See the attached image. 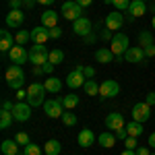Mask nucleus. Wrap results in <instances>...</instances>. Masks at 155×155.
Listing matches in <instances>:
<instances>
[{"instance_id":"nucleus-1","label":"nucleus","mask_w":155,"mask_h":155,"mask_svg":"<svg viewBox=\"0 0 155 155\" xmlns=\"http://www.w3.org/2000/svg\"><path fill=\"white\" fill-rule=\"evenodd\" d=\"M6 85L15 89V91H19V89H23L25 85V72L23 68L19 66V64H12L6 68Z\"/></svg>"},{"instance_id":"nucleus-2","label":"nucleus","mask_w":155,"mask_h":155,"mask_svg":"<svg viewBox=\"0 0 155 155\" xmlns=\"http://www.w3.org/2000/svg\"><path fill=\"white\" fill-rule=\"evenodd\" d=\"M44 95H46V87L44 83H31L29 89H27V104L31 107H37V106H44Z\"/></svg>"},{"instance_id":"nucleus-3","label":"nucleus","mask_w":155,"mask_h":155,"mask_svg":"<svg viewBox=\"0 0 155 155\" xmlns=\"http://www.w3.org/2000/svg\"><path fill=\"white\" fill-rule=\"evenodd\" d=\"M50 60V50L44 44H35L29 48V62L35 64V66H44Z\"/></svg>"},{"instance_id":"nucleus-4","label":"nucleus","mask_w":155,"mask_h":155,"mask_svg":"<svg viewBox=\"0 0 155 155\" xmlns=\"http://www.w3.org/2000/svg\"><path fill=\"white\" fill-rule=\"evenodd\" d=\"M62 17L64 19H68V21H77V19H81V15H83V6L81 4H77V0H68V2H64L62 4Z\"/></svg>"},{"instance_id":"nucleus-5","label":"nucleus","mask_w":155,"mask_h":155,"mask_svg":"<svg viewBox=\"0 0 155 155\" xmlns=\"http://www.w3.org/2000/svg\"><path fill=\"white\" fill-rule=\"evenodd\" d=\"M83 64H79L74 71H71L68 74H66V85L71 87V89H79V87H83L85 81H87V77H85V72H83Z\"/></svg>"},{"instance_id":"nucleus-6","label":"nucleus","mask_w":155,"mask_h":155,"mask_svg":"<svg viewBox=\"0 0 155 155\" xmlns=\"http://www.w3.org/2000/svg\"><path fill=\"white\" fill-rule=\"evenodd\" d=\"M132 120H137V122H147V120L151 118V106L149 104H145V101H139V104H134L132 106Z\"/></svg>"},{"instance_id":"nucleus-7","label":"nucleus","mask_w":155,"mask_h":155,"mask_svg":"<svg viewBox=\"0 0 155 155\" xmlns=\"http://www.w3.org/2000/svg\"><path fill=\"white\" fill-rule=\"evenodd\" d=\"M120 93V85L114 79H107L99 85V97L101 99H110V97H116Z\"/></svg>"},{"instance_id":"nucleus-8","label":"nucleus","mask_w":155,"mask_h":155,"mask_svg":"<svg viewBox=\"0 0 155 155\" xmlns=\"http://www.w3.org/2000/svg\"><path fill=\"white\" fill-rule=\"evenodd\" d=\"M112 52H114V56H122V54H126V50H128V35H124V33H116V35L112 37Z\"/></svg>"},{"instance_id":"nucleus-9","label":"nucleus","mask_w":155,"mask_h":155,"mask_svg":"<svg viewBox=\"0 0 155 155\" xmlns=\"http://www.w3.org/2000/svg\"><path fill=\"white\" fill-rule=\"evenodd\" d=\"M12 116L17 122H27L31 118V106L27 101H17L15 107H12Z\"/></svg>"},{"instance_id":"nucleus-10","label":"nucleus","mask_w":155,"mask_h":155,"mask_svg":"<svg viewBox=\"0 0 155 155\" xmlns=\"http://www.w3.org/2000/svg\"><path fill=\"white\" fill-rule=\"evenodd\" d=\"M145 50L141 46H130L124 54V60L126 62H132V64H145Z\"/></svg>"},{"instance_id":"nucleus-11","label":"nucleus","mask_w":155,"mask_h":155,"mask_svg":"<svg viewBox=\"0 0 155 155\" xmlns=\"http://www.w3.org/2000/svg\"><path fill=\"white\" fill-rule=\"evenodd\" d=\"M44 110H46V116L48 118H62V110L64 106L60 104V99H48L46 104H44Z\"/></svg>"},{"instance_id":"nucleus-12","label":"nucleus","mask_w":155,"mask_h":155,"mask_svg":"<svg viewBox=\"0 0 155 155\" xmlns=\"http://www.w3.org/2000/svg\"><path fill=\"white\" fill-rule=\"evenodd\" d=\"M126 124H124V116L120 114V112H112V114H107L106 116V128H110L112 132L120 130V128H124Z\"/></svg>"},{"instance_id":"nucleus-13","label":"nucleus","mask_w":155,"mask_h":155,"mask_svg":"<svg viewBox=\"0 0 155 155\" xmlns=\"http://www.w3.org/2000/svg\"><path fill=\"white\" fill-rule=\"evenodd\" d=\"M122 25H124V17H122L120 11L107 12V17H106V29L107 31H118Z\"/></svg>"},{"instance_id":"nucleus-14","label":"nucleus","mask_w":155,"mask_h":155,"mask_svg":"<svg viewBox=\"0 0 155 155\" xmlns=\"http://www.w3.org/2000/svg\"><path fill=\"white\" fill-rule=\"evenodd\" d=\"M8 56H11V60L15 62V64H25V62H29V52L25 50V46H12V50L8 52Z\"/></svg>"},{"instance_id":"nucleus-15","label":"nucleus","mask_w":155,"mask_h":155,"mask_svg":"<svg viewBox=\"0 0 155 155\" xmlns=\"http://www.w3.org/2000/svg\"><path fill=\"white\" fill-rule=\"evenodd\" d=\"M6 27H12V29H17V27H21L25 21V12L21 8H12L8 15H6Z\"/></svg>"},{"instance_id":"nucleus-16","label":"nucleus","mask_w":155,"mask_h":155,"mask_svg":"<svg viewBox=\"0 0 155 155\" xmlns=\"http://www.w3.org/2000/svg\"><path fill=\"white\" fill-rule=\"evenodd\" d=\"M72 29H74V33H77V35H83V37H87L89 33H91L93 25H91V21H89L87 17H81V19H77V21L72 23Z\"/></svg>"},{"instance_id":"nucleus-17","label":"nucleus","mask_w":155,"mask_h":155,"mask_svg":"<svg viewBox=\"0 0 155 155\" xmlns=\"http://www.w3.org/2000/svg\"><path fill=\"white\" fill-rule=\"evenodd\" d=\"M50 39V29L44 27V25H37L31 29V41L33 44H46Z\"/></svg>"},{"instance_id":"nucleus-18","label":"nucleus","mask_w":155,"mask_h":155,"mask_svg":"<svg viewBox=\"0 0 155 155\" xmlns=\"http://www.w3.org/2000/svg\"><path fill=\"white\" fill-rule=\"evenodd\" d=\"M93 143H95L93 130H91V128H81V130H79V145H81L83 149H87V147H91Z\"/></svg>"},{"instance_id":"nucleus-19","label":"nucleus","mask_w":155,"mask_h":155,"mask_svg":"<svg viewBox=\"0 0 155 155\" xmlns=\"http://www.w3.org/2000/svg\"><path fill=\"white\" fill-rule=\"evenodd\" d=\"M12 44H17V41H15V37L11 35V31H8V29H2V31H0V50H2V52H11Z\"/></svg>"},{"instance_id":"nucleus-20","label":"nucleus","mask_w":155,"mask_h":155,"mask_svg":"<svg viewBox=\"0 0 155 155\" xmlns=\"http://www.w3.org/2000/svg\"><path fill=\"white\" fill-rule=\"evenodd\" d=\"M58 17H60V12H56V11L41 12V25H44V27H48V29H52V27H56V25H58Z\"/></svg>"},{"instance_id":"nucleus-21","label":"nucleus","mask_w":155,"mask_h":155,"mask_svg":"<svg viewBox=\"0 0 155 155\" xmlns=\"http://www.w3.org/2000/svg\"><path fill=\"white\" fill-rule=\"evenodd\" d=\"M128 12H130V17L139 19V17H143L145 12H147V4H145L143 0H130V8H128Z\"/></svg>"},{"instance_id":"nucleus-22","label":"nucleus","mask_w":155,"mask_h":155,"mask_svg":"<svg viewBox=\"0 0 155 155\" xmlns=\"http://www.w3.org/2000/svg\"><path fill=\"white\" fill-rule=\"evenodd\" d=\"M97 143L101 145L104 149H112V147L116 145V134H112V130L101 132V134L97 137Z\"/></svg>"},{"instance_id":"nucleus-23","label":"nucleus","mask_w":155,"mask_h":155,"mask_svg":"<svg viewBox=\"0 0 155 155\" xmlns=\"http://www.w3.org/2000/svg\"><path fill=\"white\" fill-rule=\"evenodd\" d=\"M95 60L101 64H110V62H114V52L110 48H99L95 52Z\"/></svg>"},{"instance_id":"nucleus-24","label":"nucleus","mask_w":155,"mask_h":155,"mask_svg":"<svg viewBox=\"0 0 155 155\" xmlns=\"http://www.w3.org/2000/svg\"><path fill=\"white\" fill-rule=\"evenodd\" d=\"M0 151H2L4 155H17L19 153V143L6 139V141H2V145H0Z\"/></svg>"},{"instance_id":"nucleus-25","label":"nucleus","mask_w":155,"mask_h":155,"mask_svg":"<svg viewBox=\"0 0 155 155\" xmlns=\"http://www.w3.org/2000/svg\"><path fill=\"white\" fill-rule=\"evenodd\" d=\"M44 87H46V91H50V93H60L62 91V81L56 79V77H48Z\"/></svg>"},{"instance_id":"nucleus-26","label":"nucleus","mask_w":155,"mask_h":155,"mask_svg":"<svg viewBox=\"0 0 155 155\" xmlns=\"http://www.w3.org/2000/svg\"><path fill=\"white\" fill-rule=\"evenodd\" d=\"M60 104L64 106V110H74V107L79 106V95H74V93H68V95H62L58 97Z\"/></svg>"},{"instance_id":"nucleus-27","label":"nucleus","mask_w":155,"mask_h":155,"mask_svg":"<svg viewBox=\"0 0 155 155\" xmlns=\"http://www.w3.org/2000/svg\"><path fill=\"white\" fill-rule=\"evenodd\" d=\"M60 151H62L60 141H56V139L46 141V147H44V153H46V155H60Z\"/></svg>"},{"instance_id":"nucleus-28","label":"nucleus","mask_w":155,"mask_h":155,"mask_svg":"<svg viewBox=\"0 0 155 155\" xmlns=\"http://www.w3.org/2000/svg\"><path fill=\"white\" fill-rule=\"evenodd\" d=\"M126 130H128V137H141V134L145 132V124H143V122L132 120V122H128Z\"/></svg>"},{"instance_id":"nucleus-29","label":"nucleus","mask_w":155,"mask_h":155,"mask_svg":"<svg viewBox=\"0 0 155 155\" xmlns=\"http://www.w3.org/2000/svg\"><path fill=\"white\" fill-rule=\"evenodd\" d=\"M83 91L87 93V95H99V85H97V81L95 79H87L85 81V85H83Z\"/></svg>"},{"instance_id":"nucleus-30","label":"nucleus","mask_w":155,"mask_h":155,"mask_svg":"<svg viewBox=\"0 0 155 155\" xmlns=\"http://www.w3.org/2000/svg\"><path fill=\"white\" fill-rule=\"evenodd\" d=\"M12 120H15L12 112H8V110H2V112H0V128H2V130H6V128L12 124Z\"/></svg>"},{"instance_id":"nucleus-31","label":"nucleus","mask_w":155,"mask_h":155,"mask_svg":"<svg viewBox=\"0 0 155 155\" xmlns=\"http://www.w3.org/2000/svg\"><path fill=\"white\" fill-rule=\"evenodd\" d=\"M50 62H52L54 66H58V64H62V62H64V52H62L60 48L50 50Z\"/></svg>"},{"instance_id":"nucleus-32","label":"nucleus","mask_w":155,"mask_h":155,"mask_svg":"<svg viewBox=\"0 0 155 155\" xmlns=\"http://www.w3.org/2000/svg\"><path fill=\"white\" fill-rule=\"evenodd\" d=\"M139 44H141V48L153 46V35H151V31H141V33H139Z\"/></svg>"},{"instance_id":"nucleus-33","label":"nucleus","mask_w":155,"mask_h":155,"mask_svg":"<svg viewBox=\"0 0 155 155\" xmlns=\"http://www.w3.org/2000/svg\"><path fill=\"white\" fill-rule=\"evenodd\" d=\"M29 39H31V31H27V29H21V31L15 35V41H17V46H25Z\"/></svg>"},{"instance_id":"nucleus-34","label":"nucleus","mask_w":155,"mask_h":155,"mask_svg":"<svg viewBox=\"0 0 155 155\" xmlns=\"http://www.w3.org/2000/svg\"><path fill=\"white\" fill-rule=\"evenodd\" d=\"M23 155H44V149L35 143H29V145H25Z\"/></svg>"},{"instance_id":"nucleus-35","label":"nucleus","mask_w":155,"mask_h":155,"mask_svg":"<svg viewBox=\"0 0 155 155\" xmlns=\"http://www.w3.org/2000/svg\"><path fill=\"white\" fill-rule=\"evenodd\" d=\"M62 122H64L66 126H77L79 120H77V116H74L72 112H64V114H62Z\"/></svg>"},{"instance_id":"nucleus-36","label":"nucleus","mask_w":155,"mask_h":155,"mask_svg":"<svg viewBox=\"0 0 155 155\" xmlns=\"http://www.w3.org/2000/svg\"><path fill=\"white\" fill-rule=\"evenodd\" d=\"M112 4H114L116 11H120V12H126L130 8V0H112Z\"/></svg>"},{"instance_id":"nucleus-37","label":"nucleus","mask_w":155,"mask_h":155,"mask_svg":"<svg viewBox=\"0 0 155 155\" xmlns=\"http://www.w3.org/2000/svg\"><path fill=\"white\" fill-rule=\"evenodd\" d=\"M15 141H17L19 145H29V143H31V141H29V134H27V132H17Z\"/></svg>"},{"instance_id":"nucleus-38","label":"nucleus","mask_w":155,"mask_h":155,"mask_svg":"<svg viewBox=\"0 0 155 155\" xmlns=\"http://www.w3.org/2000/svg\"><path fill=\"white\" fill-rule=\"evenodd\" d=\"M124 145H126V149H132V151H134V149L139 147V145H137V137H126V139H124Z\"/></svg>"},{"instance_id":"nucleus-39","label":"nucleus","mask_w":155,"mask_h":155,"mask_svg":"<svg viewBox=\"0 0 155 155\" xmlns=\"http://www.w3.org/2000/svg\"><path fill=\"white\" fill-rule=\"evenodd\" d=\"M60 35H62V29H60L58 25H56V27H52V29H50V39H58Z\"/></svg>"},{"instance_id":"nucleus-40","label":"nucleus","mask_w":155,"mask_h":155,"mask_svg":"<svg viewBox=\"0 0 155 155\" xmlns=\"http://www.w3.org/2000/svg\"><path fill=\"white\" fill-rule=\"evenodd\" d=\"M83 72H85V77H87V79H93V77H95V68H93V66H85Z\"/></svg>"},{"instance_id":"nucleus-41","label":"nucleus","mask_w":155,"mask_h":155,"mask_svg":"<svg viewBox=\"0 0 155 155\" xmlns=\"http://www.w3.org/2000/svg\"><path fill=\"white\" fill-rule=\"evenodd\" d=\"M145 104L155 106V91H149V93H147V97H145Z\"/></svg>"},{"instance_id":"nucleus-42","label":"nucleus","mask_w":155,"mask_h":155,"mask_svg":"<svg viewBox=\"0 0 155 155\" xmlns=\"http://www.w3.org/2000/svg\"><path fill=\"white\" fill-rule=\"evenodd\" d=\"M41 68H44V74H52V72H54V64H52V62L48 60V62H46Z\"/></svg>"},{"instance_id":"nucleus-43","label":"nucleus","mask_w":155,"mask_h":155,"mask_svg":"<svg viewBox=\"0 0 155 155\" xmlns=\"http://www.w3.org/2000/svg\"><path fill=\"white\" fill-rule=\"evenodd\" d=\"M134 151H137V155H151V153H149V145H147V147L141 145V147H137Z\"/></svg>"},{"instance_id":"nucleus-44","label":"nucleus","mask_w":155,"mask_h":155,"mask_svg":"<svg viewBox=\"0 0 155 155\" xmlns=\"http://www.w3.org/2000/svg\"><path fill=\"white\" fill-rule=\"evenodd\" d=\"M126 137H128V130H126V126H124V128H120V130H116V139H122V141H124Z\"/></svg>"},{"instance_id":"nucleus-45","label":"nucleus","mask_w":155,"mask_h":155,"mask_svg":"<svg viewBox=\"0 0 155 155\" xmlns=\"http://www.w3.org/2000/svg\"><path fill=\"white\" fill-rule=\"evenodd\" d=\"M143 50H145V56H149V58L155 56V44L153 46H147V48H143Z\"/></svg>"},{"instance_id":"nucleus-46","label":"nucleus","mask_w":155,"mask_h":155,"mask_svg":"<svg viewBox=\"0 0 155 155\" xmlns=\"http://www.w3.org/2000/svg\"><path fill=\"white\" fill-rule=\"evenodd\" d=\"M12 107H15V104H12V101H8V99H4V101H2V110H8V112H12Z\"/></svg>"},{"instance_id":"nucleus-47","label":"nucleus","mask_w":155,"mask_h":155,"mask_svg":"<svg viewBox=\"0 0 155 155\" xmlns=\"http://www.w3.org/2000/svg\"><path fill=\"white\" fill-rule=\"evenodd\" d=\"M17 99H19V101H23V99H27V91H23V89H19V91H17Z\"/></svg>"},{"instance_id":"nucleus-48","label":"nucleus","mask_w":155,"mask_h":155,"mask_svg":"<svg viewBox=\"0 0 155 155\" xmlns=\"http://www.w3.org/2000/svg\"><path fill=\"white\" fill-rule=\"evenodd\" d=\"M21 2H23V0H8V4H11V11H12V8H19V6H21Z\"/></svg>"},{"instance_id":"nucleus-49","label":"nucleus","mask_w":155,"mask_h":155,"mask_svg":"<svg viewBox=\"0 0 155 155\" xmlns=\"http://www.w3.org/2000/svg\"><path fill=\"white\" fill-rule=\"evenodd\" d=\"M149 147H151V149H155V132H151V134H149Z\"/></svg>"},{"instance_id":"nucleus-50","label":"nucleus","mask_w":155,"mask_h":155,"mask_svg":"<svg viewBox=\"0 0 155 155\" xmlns=\"http://www.w3.org/2000/svg\"><path fill=\"white\" fill-rule=\"evenodd\" d=\"M91 2H93V0H77V4H81V6H89V4H91Z\"/></svg>"},{"instance_id":"nucleus-51","label":"nucleus","mask_w":155,"mask_h":155,"mask_svg":"<svg viewBox=\"0 0 155 155\" xmlns=\"http://www.w3.org/2000/svg\"><path fill=\"white\" fill-rule=\"evenodd\" d=\"M35 2H37V0H23V4L27 6V8H31V6H33Z\"/></svg>"},{"instance_id":"nucleus-52","label":"nucleus","mask_w":155,"mask_h":155,"mask_svg":"<svg viewBox=\"0 0 155 155\" xmlns=\"http://www.w3.org/2000/svg\"><path fill=\"white\" fill-rule=\"evenodd\" d=\"M37 2H39V4H44V6H46V4H54V2H56V0H37Z\"/></svg>"},{"instance_id":"nucleus-53","label":"nucleus","mask_w":155,"mask_h":155,"mask_svg":"<svg viewBox=\"0 0 155 155\" xmlns=\"http://www.w3.org/2000/svg\"><path fill=\"white\" fill-rule=\"evenodd\" d=\"M122 155H137V151H132V149H124Z\"/></svg>"},{"instance_id":"nucleus-54","label":"nucleus","mask_w":155,"mask_h":155,"mask_svg":"<svg viewBox=\"0 0 155 155\" xmlns=\"http://www.w3.org/2000/svg\"><path fill=\"white\" fill-rule=\"evenodd\" d=\"M151 27L155 29V15H153V19H151Z\"/></svg>"},{"instance_id":"nucleus-55","label":"nucleus","mask_w":155,"mask_h":155,"mask_svg":"<svg viewBox=\"0 0 155 155\" xmlns=\"http://www.w3.org/2000/svg\"><path fill=\"white\" fill-rule=\"evenodd\" d=\"M143 2H147V0H143Z\"/></svg>"},{"instance_id":"nucleus-56","label":"nucleus","mask_w":155,"mask_h":155,"mask_svg":"<svg viewBox=\"0 0 155 155\" xmlns=\"http://www.w3.org/2000/svg\"><path fill=\"white\" fill-rule=\"evenodd\" d=\"M151 155H155V153H151Z\"/></svg>"}]
</instances>
